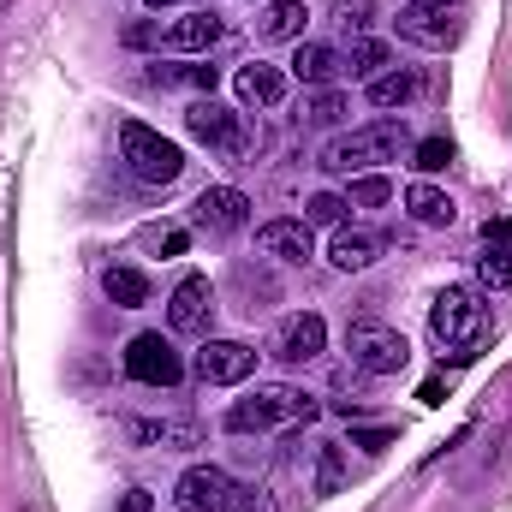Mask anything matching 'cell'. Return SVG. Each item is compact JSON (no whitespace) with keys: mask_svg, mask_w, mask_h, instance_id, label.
Segmentation results:
<instances>
[{"mask_svg":"<svg viewBox=\"0 0 512 512\" xmlns=\"http://www.w3.org/2000/svg\"><path fill=\"white\" fill-rule=\"evenodd\" d=\"M197 376L209 387H239L256 376V346L245 340H203V352H197Z\"/></svg>","mask_w":512,"mask_h":512,"instance_id":"5bb4252c","label":"cell"},{"mask_svg":"<svg viewBox=\"0 0 512 512\" xmlns=\"http://www.w3.org/2000/svg\"><path fill=\"white\" fill-rule=\"evenodd\" d=\"M405 209H411L417 227H453V215H459V203L447 191H435V185H411L405 191Z\"/></svg>","mask_w":512,"mask_h":512,"instance_id":"7402d4cb","label":"cell"},{"mask_svg":"<svg viewBox=\"0 0 512 512\" xmlns=\"http://www.w3.org/2000/svg\"><path fill=\"white\" fill-rule=\"evenodd\" d=\"M120 155H126L131 179H143V185H173V179L185 173L179 143L161 137L155 126H143V120H126V126H120Z\"/></svg>","mask_w":512,"mask_h":512,"instance_id":"277c9868","label":"cell"},{"mask_svg":"<svg viewBox=\"0 0 512 512\" xmlns=\"http://www.w3.org/2000/svg\"><path fill=\"white\" fill-rule=\"evenodd\" d=\"M411 149V131L399 120H376V126H358L346 137H334L322 149V167L328 173H364V167H382V161H399Z\"/></svg>","mask_w":512,"mask_h":512,"instance_id":"3957f363","label":"cell"},{"mask_svg":"<svg viewBox=\"0 0 512 512\" xmlns=\"http://www.w3.org/2000/svg\"><path fill=\"white\" fill-rule=\"evenodd\" d=\"M387 60H393V54H387L382 36H358V42H352V54H346V72H352V78H382Z\"/></svg>","mask_w":512,"mask_h":512,"instance_id":"484cf974","label":"cell"},{"mask_svg":"<svg viewBox=\"0 0 512 512\" xmlns=\"http://www.w3.org/2000/svg\"><path fill=\"white\" fill-rule=\"evenodd\" d=\"M6 6H12V0H0V12H6Z\"/></svg>","mask_w":512,"mask_h":512,"instance_id":"74e56055","label":"cell"},{"mask_svg":"<svg viewBox=\"0 0 512 512\" xmlns=\"http://www.w3.org/2000/svg\"><path fill=\"white\" fill-rule=\"evenodd\" d=\"M143 6H155V12H167V6H179V0H143Z\"/></svg>","mask_w":512,"mask_h":512,"instance_id":"d590c367","label":"cell"},{"mask_svg":"<svg viewBox=\"0 0 512 512\" xmlns=\"http://www.w3.org/2000/svg\"><path fill=\"white\" fill-rule=\"evenodd\" d=\"M227 36V24L209 12V6H197V12H185V18H173V24H131L126 42L131 48H173V54H203V48H215Z\"/></svg>","mask_w":512,"mask_h":512,"instance_id":"5b68a950","label":"cell"},{"mask_svg":"<svg viewBox=\"0 0 512 512\" xmlns=\"http://www.w3.org/2000/svg\"><path fill=\"white\" fill-rule=\"evenodd\" d=\"M310 417H322V399L316 393H304V387H292V382H268V387H256V393H245L227 411V429L233 435H268V429L310 423Z\"/></svg>","mask_w":512,"mask_h":512,"instance_id":"7a4b0ae2","label":"cell"},{"mask_svg":"<svg viewBox=\"0 0 512 512\" xmlns=\"http://www.w3.org/2000/svg\"><path fill=\"white\" fill-rule=\"evenodd\" d=\"M209 322H215V286H209V274H185L167 298V328L173 334H209Z\"/></svg>","mask_w":512,"mask_h":512,"instance_id":"7c38bea8","label":"cell"},{"mask_svg":"<svg viewBox=\"0 0 512 512\" xmlns=\"http://www.w3.org/2000/svg\"><path fill=\"white\" fill-rule=\"evenodd\" d=\"M131 447H167V453H185V447H203V429L197 423H143V417H131L126 423Z\"/></svg>","mask_w":512,"mask_h":512,"instance_id":"d6986e66","label":"cell"},{"mask_svg":"<svg viewBox=\"0 0 512 512\" xmlns=\"http://www.w3.org/2000/svg\"><path fill=\"white\" fill-rule=\"evenodd\" d=\"M143 78H149L155 90H215V66H161V60H155Z\"/></svg>","mask_w":512,"mask_h":512,"instance_id":"603a6c76","label":"cell"},{"mask_svg":"<svg viewBox=\"0 0 512 512\" xmlns=\"http://www.w3.org/2000/svg\"><path fill=\"white\" fill-rule=\"evenodd\" d=\"M352 447H364V453H382V447H393V429H352Z\"/></svg>","mask_w":512,"mask_h":512,"instance_id":"836d02e7","label":"cell"},{"mask_svg":"<svg viewBox=\"0 0 512 512\" xmlns=\"http://www.w3.org/2000/svg\"><path fill=\"white\" fill-rule=\"evenodd\" d=\"M429 6H465V0H429Z\"/></svg>","mask_w":512,"mask_h":512,"instance_id":"8d00e7d4","label":"cell"},{"mask_svg":"<svg viewBox=\"0 0 512 512\" xmlns=\"http://www.w3.org/2000/svg\"><path fill=\"white\" fill-rule=\"evenodd\" d=\"M149 507H155L149 489H126V495H120V512H149Z\"/></svg>","mask_w":512,"mask_h":512,"instance_id":"e575fe53","label":"cell"},{"mask_svg":"<svg viewBox=\"0 0 512 512\" xmlns=\"http://www.w3.org/2000/svg\"><path fill=\"white\" fill-rule=\"evenodd\" d=\"M417 96V72H382V78H370V102L376 108H405Z\"/></svg>","mask_w":512,"mask_h":512,"instance_id":"4316f807","label":"cell"},{"mask_svg":"<svg viewBox=\"0 0 512 512\" xmlns=\"http://www.w3.org/2000/svg\"><path fill=\"white\" fill-rule=\"evenodd\" d=\"M382 251H387V239L376 233V227H340V233H334V245H328L334 268H346V274H358V268L382 262Z\"/></svg>","mask_w":512,"mask_h":512,"instance_id":"e0dca14e","label":"cell"},{"mask_svg":"<svg viewBox=\"0 0 512 512\" xmlns=\"http://www.w3.org/2000/svg\"><path fill=\"white\" fill-rule=\"evenodd\" d=\"M185 131H191L197 143H209V149H227V155L245 149V120H239L233 108H221L215 96H203V102L185 108Z\"/></svg>","mask_w":512,"mask_h":512,"instance_id":"4fadbf2b","label":"cell"},{"mask_svg":"<svg viewBox=\"0 0 512 512\" xmlns=\"http://www.w3.org/2000/svg\"><path fill=\"white\" fill-rule=\"evenodd\" d=\"M126 376L143 382V387H179L185 358H179V346H173L167 334H137L126 346Z\"/></svg>","mask_w":512,"mask_h":512,"instance_id":"9c48e42d","label":"cell"},{"mask_svg":"<svg viewBox=\"0 0 512 512\" xmlns=\"http://www.w3.org/2000/svg\"><path fill=\"white\" fill-rule=\"evenodd\" d=\"M340 72H346V54H340V48H328V42H298V54H292V78H298V84L328 90Z\"/></svg>","mask_w":512,"mask_h":512,"instance_id":"ac0fdd59","label":"cell"},{"mask_svg":"<svg viewBox=\"0 0 512 512\" xmlns=\"http://www.w3.org/2000/svg\"><path fill=\"white\" fill-rule=\"evenodd\" d=\"M387 197H393V185H387L382 173H364V179H352V197H346V203H358V209H382Z\"/></svg>","mask_w":512,"mask_h":512,"instance_id":"1f68e13d","label":"cell"},{"mask_svg":"<svg viewBox=\"0 0 512 512\" xmlns=\"http://www.w3.org/2000/svg\"><path fill=\"white\" fill-rule=\"evenodd\" d=\"M256 245H262V256H280V262H310L316 233H310V221H262Z\"/></svg>","mask_w":512,"mask_h":512,"instance_id":"9a60e30c","label":"cell"},{"mask_svg":"<svg viewBox=\"0 0 512 512\" xmlns=\"http://www.w3.org/2000/svg\"><path fill=\"white\" fill-rule=\"evenodd\" d=\"M191 221H197V233H209V239H233V233L251 227V197H245L239 185H209V191L191 203Z\"/></svg>","mask_w":512,"mask_h":512,"instance_id":"30bf717a","label":"cell"},{"mask_svg":"<svg viewBox=\"0 0 512 512\" xmlns=\"http://www.w3.org/2000/svg\"><path fill=\"white\" fill-rule=\"evenodd\" d=\"M477 280L483 286H512V221L501 215V221H489L483 227V251H477Z\"/></svg>","mask_w":512,"mask_h":512,"instance_id":"2e32d148","label":"cell"},{"mask_svg":"<svg viewBox=\"0 0 512 512\" xmlns=\"http://www.w3.org/2000/svg\"><path fill=\"white\" fill-rule=\"evenodd\" d=\"M352 108H346V96L340 90H316V96H304V126H340Z\"/></svg>","mask_w":512,"mask_h":512,"instance_id":"83f0119b","label":"cell"},{"mask_svg":"<svg viewBox=\"0 0 512 512\" xmlns=\"http://www.w3.org/2000/svg\"><path fill=\"white\" fill-rule=\"evenodd\" d=\"M304 24H310L304 0H268L256 18V36L262 42H304Z\"/></svg>","mask_w":512,"mask_h":512,"instance_id":"ffe728a7","label":"cell"},{"mask_svg":"<svg viewBox=\"0 0 512 512\" xmlns=\"http://www.w3.org/2000/svg\"><path fill=\"white\" fill-rule=\"evenodd\" d=\"M429 334H435L441 358L471 364L483 352V340H489V304H483V292L477 286H447L435 298V310H429Z\"/></svg>","mask_w":512,"mask_h":512,"instance_id":"6da1fadb","label":"cell"},{"mask_svg":"<svg viewBox=\"0 0 512 512\" xmlns=\"http://www.w3.org/2000/svg\"><path fill=\"white\" fill-rule=\"evenodd\" d=\"M334 24L364 30V24H370V0H340V6H334Z\"/></svg>","mask_w":512,"mask_h":512,"instance_id":"d6a6232c","label":"cell"},{"mask_svg":"<svg viewBox=\"0 0 512 512\" xmlns=\"http://www.w3.org/2000/svg\"><path fill=\"white\" fill-rule=\"evenodd\" d=\"M346 209H352L346 197L322 191V197H310V203H304V221H310V227H340V221H346Z\"/></svg>","mask_w":512,"mask_h":512,"instance_id":"f546056e","label":"cell"},{"mask_svg":"<svg viewBox=\"0 0 512 512\" xmlns=\"http://www.w3.org/2000/svg\"><path fill=\"white\" fill-rule=\"evenodd\" d=\"M239 102H251V108H280V102H286V72L268 66V60H251V66L239 72Z\"/></svg>","mask_w":512,"mask_h":512,"instance_id":"44dd1931","label":"cell"},{"mask_svg":"<svg viewBox=\"0 0 512 512\" xmlns=\"http://www.w3.org/2000/svg\"><path fill=\"white\" fill-rule=\"evenodd\" d=\"M322 352H328V322H322L316 310H292V316H280V328L268 334V358L286 364V370L316 364Z\"/></svg>","mask_w":512,"mask_h":512,"instance_id":"52a82bcc","label":"cell"},{"mask_svg":"<svg viewBox=\"0 0 512 512\" xmlns=\"http://www.w3.org/2000/svg\"><path fill=\"white\" fill-rule=\"evenodd\" d=\"M346 352H352V370H364V376H399L411 364L405 334L387 328V322H352L346 328Z\"/></svg>","mask_w":512,"mask_h":512,"instance_id":"8992f818","label":"cell"},{"mask_svg":"<svg viewBox=\"0 0 512 512\" xmlns=\"http://www.w3.org/2000/svg\"><path fill=\"white\" fill-rule=\"evenodd\" d=\"M102 292H108L120 310H137V304H149V280H143L137 268H108V274H102Z\"/></svg>","mask_w":512,"mask_h":512,"instance_id":"cb8c5ba5","label":"cell"},{"mask_svg":"<svg viewBox=\"0 0 512 512\" xmlns=\"http://www.w3.org/2000/svg\"><path fill=\"white\" fill-rule=\"evenodd\" d=\"M393 30H399L405 42H417V48H453V42L465 36V18H459V6L405 0V6H399V18H393Z\"/></svg>","mask_w":512,"mask_h":512,"instance_id":"ba28073f","label":"cell"},{"mask_svg":"<svg viewBox=\"0 0 512 512\" xmlns=\"http://www.w3.org/2000/svg\"><path fill=\"white\" fill-rule=\"evenodd\" d=\"M239 501V483L221 471V465H191L173 489V507L179 512H233Z\"/></svg>","mask_w":512,"mask_h":512,"instance_id":"8fae6325","label":"cell"},{"mask_svg":"<svg viewBox=\"0 0 512 512\" xmlns=\"http://www.w3.org/2000/svg\"><path fill=\"white\" fill-rule=\"evenodd\" d=\"M340 483H346V453L334 441H322L316 447V495H334Z\"/></svg>","mask_w":512,"mask_h":512,"instance_id":"f1b7e54d","label":"cell"},{"mask_svg":"<svg viewBox=\"0 0 512 512\" xmlns=\"http://www.w3.org/2000/svg\"><path fill=\"white\" fill-rule=\"evenodd\" d=\"M137 245L155 251V256H185L191 251V233L173 227V221H149V227H137Z\"/></svg>","mask_w":512,"mask_h":512,"instance_id":"d4e9b609","label":"cell"},{"mask_svg":"<svg viewBox=\"0 0 512 512\" xmlns=\"http://www.w3.org/2000/svg\"><path fill=\"white\" fill-rule=\"evenodd\" d=\"M447 161H453V143H447V137H423V143L411 149V167H417V173H441Z\"/></svg>","mask_w":512,"mask_h":512,"instance_id":"4dcf8cb0","label":"cell"}]
</instances>
